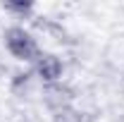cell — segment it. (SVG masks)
I'll list each match as a JSON object with an SVG mask.
<instances>
[{"label":"cell","mask_w":124,"mask_h":122,"mask_svg":"<svg viewBox=\"0 0 124 122\" xmlns=\"http://www.w3.org/2000/svg\"><path fill=\"white\" fill-rule=\"evenodd\" d=\"M2 46L17 62H31L33 65L36 58L43 53L41 46H38L36 34L29 31L24 24H10L2 31Z\"/></svg>","instance_id":"obj_1"},{"label":"cell","mask_w":124,"mask_h":122,"mask_svg":"<svg viewBox=\"0 0 124 122\" xmlns=\"http://www.w3.org/2000/svg\"><path fill=\"white\" fill-rule=\"evenodd\" d=\"M41 93H43V103L50 113L67 108V105H74V101H77V89L67 81L46 84V86H41Z\"/></svg>","instance_id":"obj_3"},{"label":"cell","mask_w":124,"mask_h":122,"mask_svg":"<svg viewBox=\"0 0 124 122\" xmlns=\"http://www.w3.org/2000/svg\"><path fill=\"white\" fill-rule=\"evenodd\" d=\"M50 122H93V115L81 110V108H77V105H67V108L55 110Z\"/></svg>","instance_id":"obj_6"},{"label":"cell","mask_w":124,"mask_h":122,"mask_svg":"<svg viewBox=\"0 0 124 122\" xmlns=\"http://www.w3.org/2000/svg\"><path fill=\"white\" fill-rule=\"evenodd\" d=\"M2 12L10 15L12 19L26 22V19H33L36 15V2L33 0H7L2 2Z\"/></svg>","instance_id":"obj_5"},{"label":"cell","mask_w":124,"mask_h":122,"mask_svg":"<svg viewBox=\"0 0 124 122\" xmlns=\"http://www.w3.org/2000/svg\"><path fill=\"white\" fill-rule=\"evenodd\" d=\"M33 81H36L33 70H17V72H12L10 81H7V89L17 98H26L33 91Z\"/></svg>","instance_id":"obj_4"},{"label":"cell","mask_w":124,"mask_h":122,"mask_svg":"<svg viewBox=\"0 0 124 122\" xmlns=\"http://www.w3.org/2000/svg\"><path fill=\"white\" fill-rule=\"evenodd\" d=\"M31 70H33V74L36 79L41 81V86H46V84H57V81H64V70H67V65L62 60L57 53H41L36 62L31 65Z\"/></svg>","instance_id":"obj_2"}]
</instances>
